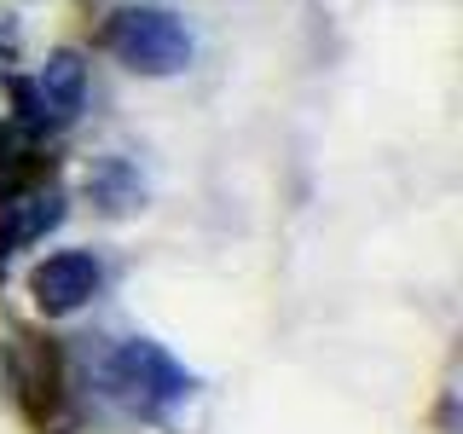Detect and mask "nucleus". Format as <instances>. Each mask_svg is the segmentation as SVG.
I'll list each match as a JSON object with an SVG mask.
<instances>
[{"label":"nucleus","instance_id":"1","mask_svg":"<svg viewBox=\"0 0 463 434\" xmlns=\"http://www.w3.org/2000/svg\"><path fill=\"white\" fill-rule=\"evenodd\" d=\"M105 52L122 58L134 76H174L192 64V35L163 6H122L105 24Z\"/></svg>","mask_w":463,"mask_h":434},{"label":"nucleus","instance_id":"2","mask_svg":"<svg viewBox=\"0 0 463 434\" xmlns=\"http://www.w3.org/2000/svg\"><path fill=\"white\" fill-rule=\"evenodd\" d=\"M105 388L122 405H134V411L151 417V411H168L174 400L192 394V371H180L156 342H139L134 336V342H122L105 359Z\"/></svg>","mask_w":463,"mask_h":434},{"label":"nucleus","instance_id":"3","mask_svg":"<svg viewBox=\"0 0 463 434\" xmlns=\"http://www.w3.org/2000/svg\"><path fill=\"white\" fill-rule=\"evenodd\" d=\"M81 93H87V76H81V58L76 52H58L47 58L35 81H18V122L35 134V127H64L70 116L81 110Z\"/></svg>","mask_w":463,"mask_h":434},{"label":"nucleus","instance_id":"4","mask_svg":"<svg viewBox=\"0 0 463 434\" xmlns=\"http://www.w3.org/2000/svg\"><path fill=\"white\" fill-rule=\"evenodd\" d=\"M99 284H105V267H99L87 250H64V255H47L35 272H29V296H35L41 313L64 318L87 307V301L99 296Z\"/></svg>","mask_w":463,"mask_h":434},{"label":"nucleus","instance_id":"5","mask_svg":"<svg viewBox=\"0 0 463 434\" xmlns=\"http://www.w3.org/2000/svg\"><path fill=\"white\" fill-rule=\"evenodd\" d=\"M58 221H64V197L52 185H18L0 203V255H18L29 243H41Z\"/></svg>","mask_w":463,"mask_h":434}]
</instances>
